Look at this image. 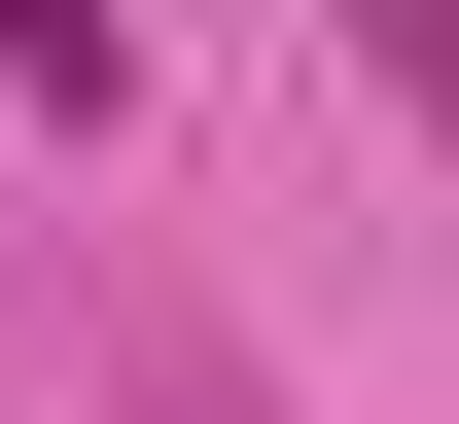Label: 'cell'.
<instances>
[{
    "label": "cell",
    "mask_w": 459,
    "mask_h": 424,
    "mask_svg": "<svg viewBox=\"0 0 459 424\" xmlns=\"http://www.w3.org/2000/svg\"><path fill=\"white\" fill-rule=\"evenodd\" d=\"M318 36L389 71V107H424V177H459V0H318Z\"/></svg>",
    "instance_id": "cell-2"
},
{
    "label": "cell",
    "mask_w": 459,
    "mask_h": 424,
    "mask_svg": "<svg viewBox=\"0 0 459 424\" xmlns=\"http://www.w3.org/2000/svg\"><path fill=\"white\" fill-rule=\"evenodd\" d=\"M0 71H36V107L107 142V107H142V0H0Z\"/></svg>",
    "instance_id": "cell-1"
}]
</instances>
